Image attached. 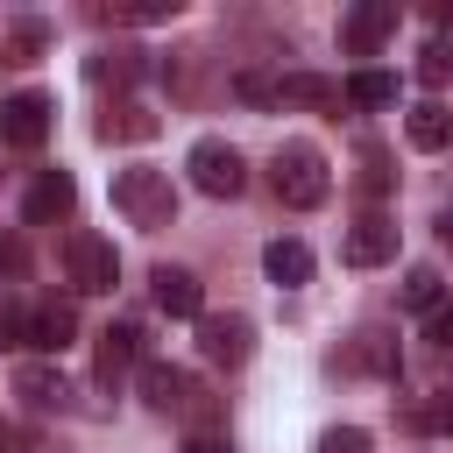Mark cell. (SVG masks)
<instances>
[{
  "label": "cell",
  "instance_id": "cell-1",
  "mask_svg": "<svg viewBox=\"0 0 453 453\" xmlns=\"http://www.w3.org/2000/svg\"><path fill=\"white\" fill-rule=\"evenodd\" d=\"M113 205H120L127 226L163 234V226L177 219V184H170V170H156V163H127V170H113Z\"/></svg>",
  "mask_w": 453,
  "mask_h": 453
},
{
  "label": "cell",
  "instance_id": "cell-2",
  "mask_svg": "<svg viewBox=\"0 0 453 453\" xmlns=\"http://www.w3.org/2000/svg\"><path fill=\"white\" fill-rule=\"evenodd\" d=\"M269 184H276V198H283L290 212H311V205L333 198V170H326V156H319L311 142H283L276 163H269Z\"/></svg>",
  "mask_w": 453,
  "mask_h": 453
},
{
  "label": "cell",
  "instance_id": "cell-3",
  "mask_svg": "<svg viewBox=\"0 0 453 453\" xmlns=\"http://www.w3.org/2000/svg\"><path fill=\"white\" fill-rule=\"evenodd\" d=\"M184 170H191V184H198L205 198H241V191H248V163H241V149H234V142H219V134L191 142Z\"/></svg>",
  "mask_w": 453,
  "mask_h": 453
},
{
  "label": "cell",
  "instance_id": "cell-4",
  "mask_svg": "<svg viewBox=\"0 0 453 453\" xmlns=\"http://www.w3.org/2000/svg\"><path fill=\"white\" fill-rule=\"evenodd\" d=\"M50 127H57L50 92H7V99H0V142H7V149H42Z\"/></svg>",
  "mask_w": 453,
  "mask_h": 453
},
{
  "label": "cell",
  "instance_id": "cell-5",
  "mask_svg": "<svg viewBox=\"0 0 453 453\" xmlns=\"http://www.w3.org/2000/svg\"><path fill=\"white\" fill-rule=\"evenodd\" d=\"M64 262H71V283H78L85 297H106V290L120 283V255H113V241H99V234H71Z\"/></svg>",
  "mask_w": 453,
  "mask_h": 453
},
{
  "label": "cell",
  "instance_id": "cell-6",
  "mask_svg": "<svg viewBox=\"0 0 453 453\" xmlns=\"http://www.w3.org/2000/svg\"><path fill=\"white\" fill-rule=\"evenodd\" d=\"M389 35H396V7L389 0H361V7L340 14V50L347 57H375Z\"/></svg>",
  "mask_w": 453,
  "mask_h": 453
},
{
  "label": "cell",
  "instance_id": "cell-7",
  "mask_svg": "<svg viewBox=\"0 0 453 453\" xmlns=\"http://www.w3.org/2000/svg\"><path fill=\"white\" fill-rule=\"evenodd\" d=\"M396 255V219H382V212H361L354 226H347V241H340V262L347 269H375V262H389Z\"/></svg>",
  "mask_w": 453,
  "mask_h": 453
},
{
  "label": "cell",
  "instance_id": "cell-8",
  "mask_svg": "<svg viewBox=\"0 0 453 453\" xmlns=\"http://www.w3.org/2000/svg\"><path fill=\"white\" fill-rule=\"evenodd\" d=\"M71 205H78L71 170H42V177L28 184V198H21V219H28V226H50V219H64Z\"/></svg>",
  "mask_w": 453,
  "mask_h": 453
},
{
  "label": "cell",
  "instance_id": "cell-9",
  "mask_svg": "<svg viewBox=\"0 0 453 453\" xmlns=\"http://www.w3.org/2000/svg\"><path fill=\"white\" fill-rule=\"evenodd\" d=\"M198 347H205V361H226V368H241L248 354H255V326L248 319H198Z\"/></svg>",
  "mask_w": 453,
  "mask_h": 453
},
{
  "label": "cell",
  "instance_id": "cell-10",
  "mask_svg": "<svg viewBox=\"0 0 453 453\" xmlns=\"http://www.w3.org/2000/svg\"><path fill=\"white\" fill-rule=\"evenodd\" d=\"M142 403L163 411V418H184V403H191V375L170 368V361H142Z\"/></svg>",
  "mask_w": 453,
  "mask_h": 453
},
{
  "label": "cell",
  "instance_id": "cell-11",
  "mask_svg": "<svg viewBox=\"0 0 453 453\" xmlns=\"http://www.w3.org/2000/svg\"><path fill=\"white\" fill-rule=\"evenodd\" d=\"M149 283H156V304H163L170 319H198V304H205V290H198V276H191V269H177V262H163V269H156Z\"/></svg>",
  "mask_w": 453,
  "mask_h": 453
},
{
  "label": "cell",
  "instance_id": "cell-12",
  "mask_svg": "<svg viewBox=\"0 0 453 453\" xmlns=\"http://www.w3.org/2000/svg\"><path fill=\"white\" fill-rule=\"evenodd\" d=\"M71 333H78V311H71L64 297H50V304H35V311H28V347L64 354V347H71Z\"/></svg>",
  "mask_w": 453,
  "mask_h": 453
},
{
  "label": "cell",
  "instance_id": "cell-13",
  "mask_svg": "<svg viewBox=\"0 0 453 453\" xmlns=\"http://www.w3.org/2000/svg\"><path fill=\"white\" fill-rule=\"evenodd\" d=\"M14 396H21L28 411H64L71 389H64V375H57L50 361H21V368H14Z\"/></svg>",
  "mask_w": 453,
  "mask_h": 453
},
{
  "label": "cell",
  "instance_id": "cell-14",
  "mask_svg": "<svg viewBox=\"0 0 453 453\" xmlns=\"http://www.w3.org/2000/svg\"><path fill=\"white\" fill-rule=\"evenodd\" d=\"M134 361H142V326H106V333H99V382L113 389Z\"/></svg>",
  "mask_w": 453,
  "mask_h": 453
},
{
  "label": "cell",
  "instance_id": "cell-15",
  "mask_svg": "<svg viewBox=\"0 0 453 453\" xmlns=\"http://www.w3.org/2000/svg\"><path fill=\"white\" fill-rule=\"evenodd\" d=\"M403 134H411V149H453V106H439V99L411 106L403 113Z\"/></svg>",
  "mask_w": 453,
  "mask_h": 453
},
{
  "label": "cell",
  "instance_id": "cell-16",
  "mask_svg": "<svg viewBox=\"0 0 453 453\" xmlns=\"http://www.w3.org/2000/svg\"><path fill=\"white\" fill-rule=\"evenodd\" d=\"M262 269H269V283L297 290V283H311V248L304 241H269L262 248Z\"/></svg>",
  "mask_w": 453,
  "mask_h": 453
},
{
  "label": "cell",
  "instance_id": "cell-17",
  "mask_svg": "<svg viewBox=\"0 0 453 453\" xmlns=\"http://www.w3.org/2000/svg\"><path fill=\"white\" fill-rule=\"evenodd\" d=\"M347 368H368V375H396V340H389L382 326L354 333V347H347Z\"/></svg>",
  "mask_w": 453,
  "mask_h": 453
},
{
  "label": "cell",
  "instance_id": "cell-18",
  "mask_svg": "<svg viewBox=\"0 0 453 453\" xmlns=\"http://www.w3.org/2000/svg\"><path fill=\"white\" fill-rule=\"evenodd\" d=\"M276 99H290V106H333L340 85H333V78H311V71H290V78L276 85Z\"/></svg>",
  "mask_w": 453,
  "mask_h": 453
},
{
  "label": "cell",
  "instance_id": "cell-19",
  "mask_svg": "<svg viewBox=\"0 0 453 453\" xmlns=\"http://www.w3.org/2000/svg\"><path fill=\"white\" fill-rule=\"evenodd\" d=\"M99 134H106V142H113V134H120V142H142V134H156V113L127 99V106H113V113L99 120Z\"/></svg>",
  "mask_w": 453,
  "mask_h": 453
},
{
  "label": "cell",
  "instance_id": "cell-20",
  "mask_svg": "<svg viewBox=\"0 0 453 453\" xmlns=\"http://www.w3.org/2000/svg\"><path fill=\"white\" fill-rule=\"evenodd\" d=\"M347 99H354V106H389V99H396V78H389V71H354V78H347Z\"/></svg>",
  "mask_w": 453,
  "mask_h": 453
},
{
  "label": "cell",
  "instance_id": "cell-21",
  "mask_svg": "<svg viewBox=\"0 0 453 453\" xmlns=\"http://www.w3.org/2000/svg\"><path fill=\"white\" fill-rule=\"evenodd\" d=\"M35 50H42V21H21L0 35V64H35Z\"/></svg>",
  "mask_w": 453,
  "mask_h": 453
},
{
  "label": "cell",
  "instance_id": "cell-22",
  "mask_svg": "<svg viewBox=\"0 0 453 453\" xmlns=\"http://www.w3.org/2000/svg\"><path fill=\"white\" fill-rule=\"evenodd\" d=\"M134 71H142V50H99V57H92V78H99V85H106V78L127 85Z\"/></svg>",
  "mask_w": 453,
  "mask_h": 453
},
{
  "label": "cell",
  "instance_id": "cell-23",
  "mask_svg": "<svg viewBox=\"0 0 453 453\" xmlns=\"http://www.w3.org/2000/svg\"><path fill=\"white\" fill-rule=\"evenodd\" d=\"M439 297H446V290H439L432 269H411V276H403V304H411V311H432Z\"/></svg>",
  "mask_w": 453,
  "mask_h": 453
},
{
  "label": "cell",
  "instance_id": "cell-24",
  "mask_svg": "<svg viewBox=\"0 0 453 453\" xmlns=\"http://www.w3.org/2000/svg\"><path fill=\"white\" fill-rule=\"evenodd\" d=\"M418 78H425V85H446V78H453V42H425V50H418Z\"/></svg>",
  "mask_w": 453,
  "mask_h": 453
},
{
  "label": "cell",
  "instance_id": "cell-25",
  "mask_svg": "<svg viewBox=\"0 0 453 453\" xmlns=\"http://www.w3.org/2000/svg\"><path fill=\"white\" fill-rule=\"evenodd\" d=\"M425 340H432L439 354H453V297H439V304L425 311Z\"/></svg>",
  "mask_w": 453,
  "mask_h": 453
},
{
  "label": "cell",
  "instance_id": "cell-26",
  "mask_svg": "<svg viewBox=\"0 0 453 453\" xmlns=\"http://www.w3.org/2000/svg\"><path fill=\"white\" fill-rule=\"evenodd\" d=\"M319 453H375V446H368V432H361V425H333V432L319 439Z\"/></svg>",
  "mask_w": 453,
  "mask_h": 453
},
{
  "label": "cell",
  "instance_id": "cell-27",
  "mask_svg": "<svg viewBox=\"0 0 453 453\" xmlns=\"http://www.w3.org/2000/svg\"><path fill=\"white\" fill-rule=\"evenodd\" d=\"M21 340H28V311H21V304H0V354L21 347Z\"/></svg>",
  "mask_w": 453,
  "mask_h": 453
},
{
  "label": "cell",
  "instance_id": "cell-28",
  "mask_svg": "<svg viewBox=\"0 0 453 453\" xmlns=\"http://www.w3.org/2000/svg\"><path fill=\"white\" fill-rule=\"evenodd\" d=\"M184 453H234V446H219V439H191Z\"/></svg>",
  "mask_w": 453,
  "mask_h": 453
},
{
  "label": "cell",
  "instance_id": "cell-29",
  "mask_svg": "<svg viewBox=\"0 0 453 453\" xmlns=\"http://www.w3.org/2000/svg\"><path fill=\"white\" fill-rule=\"evenodd\" d=\"M439 241H446V255H453V212H446V219H439Z\"/></svg>",
  "mask_w": 453,
  "mask_h": 453
},
{
  "label": "cell",
  "instance_id": "cell-30",
  "mask_svg": "<svg viewBox=\"0 0 453 453\" xmlns=\"http://www.w3.org/2000/svg\"><path fill=\"white\" fill-rule=\"evenodd\" d=\"M446 425H453V396H446Z\"/></svg>",
  "mask_w": 453,
  "mask_h": 453
}]
</instances>
